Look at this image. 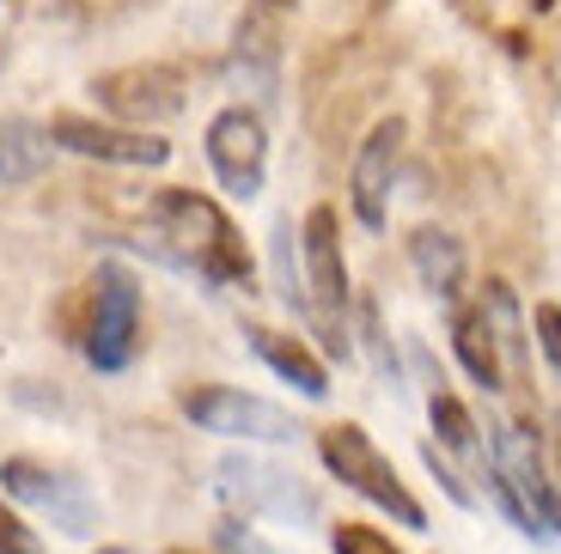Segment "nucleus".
I'll list each match as a JSON object with an SVG mask.
<instances>
[{"instance_id":"nucleus-1","label":"nucleus","mask_w":561,"mask_h":554,"mask_svg":"<svg viewBox=\"0 0 561 554\" xmlns=\"http://www.w3.org/2000/svg\"><path fill=\"white\" fill-rule=\"evenodd\" d=\"M147 220L159 232V256L178 268H196L214 287H251L256 263L244 250V232L226 220V208L202 189H159L147 201Z\"/></svg>"},{"instance_id":"nucleus-2","label":"nucleus","mask_w":561,"mask_h":554,"mask_svg":"<svg viewBox=\"0 0 561 554\" xmlns=\"http://www.w3.org/2000/svg\"><path fill=\"white\" fill-rule=\"evenodd\" d=\"M318 458L323 470L336 475L348 494H360L366 506H379L385 518H397L403 530H427V512H421V499L403 487V475H397V463L385 458L379 445H373V432L354 427V420H336V427L318 432Z\"/></svg>"},{"instance_id":"nucleus-3","label":"nucleus","mask_w":561,"mask_h":554,"mask_svg":"<svg viewBox=\"0 0 561 554\" xmlns=\"http://www.w3.org/2000/svg\"><path fill=\"white\" fill-rule=\"evenodd\" d=\"M299 268H306V299L318 311V335H323V354L348 360L354 342H348V256H342V220L336 208H311L306 226H299Z\"/></svg>"},{"instance_id":"nucleus-4","label":"nucleus","mask_w":561,"mask_h":554,"mask_svg":"<svg viewBox=\"0 0 561 554\" xmlns=\"http://www.w3.org/2000/svg\"><path fill=\"white\" fill-rule=\"evenodd\" d=\"M178 408L190 427L214 432V439H244V445H294L299 439L294 408L251 396L239 384H190V390H178Z\"/></svg>"},{"instance_id":"nucleus-5","label":"nucleus","mask_w":561,"mask_h":554,"mask_svg":"<svg viewBox=\"0 0 561 554\" xmlns=\"http://www.w3.org/2000/svg\"><path fill=\"white\" fill-rule=\"evenodd\" d=\"M0 499H19L31 512H43L61 536H92L99 530V499L85 494V482L61 463L43 458H7L0 463Z\"/></svg>"},{"instance_id":"nucleus-6","label":"nucleus","mask_w":561,"mask_h":554,"mask_svg":"<svg viewBox=\"0 0 561 554\" xmlns=\"http://www.w3.org/2000/svg\"><path fill=\"white\" fill-rule=\"evenodd\" d=\"M140 354V280L123 263H99L92 275V323H85V360L99 372H128Z\"/></svg>"},{"instance_id":"nucleus-7","label":"nucleus","mask_w":561,"mask_h":554,"mask_svg":"<svg viewBox=\"0 0 561 554\" xmlns=\"http://www.w3.org/2000/svg\"><path fill=\"white\" fill-rule=\"evenodd\" d=\"M92 97H99V111H111L123 128H147V135H153L159 123H171V116H183V104H190L183 73L159 68V61L99 73V80H92Z\"/></svg>"},{"instance_id":"nucleus-8","label":"nucleus","mask_w":561,"mask_h":554,"mask_svg":"<svg viewBox=\"0 0 561 554\" xmlns=\"http://www.w3.org/2000/svg\"><path fill=\"white\" fill-rule=\"evenodd\" d=\"M208 165L220 177V189L232 201H251L263 195V177H268V128L251 104H226L220 116L208 123Z\"/></svg>"},{"instance_id":"nucleus-9","label":"nucleus","mask_w":561,"mask_h":554,"mask_svg":"<svg viewBox=\"0 0 561 554\" xmlns=\"http://www.w3.org/2000/svg\"><path fill=\"white\" fill-rule=\"evenodd\" d=\"M49 147L80 153V159H104V165H147V171H159L171 159V140L147 135V128L99 123V116H80V111L49 116Z\"/></svg>"},{"instance_id":"nucleus-10","label":"nucleus","mask_w":561,"mask_h":554,"mask_svg":"<svg viewBox=\"0 0 561 554\" xmlns=\"http://www.w3.org/2000/svg\"><path fill=\"white\" fill-rule=\"evenodd\" d=\"M403 135H409L403 116H385V123L366 128L360 153H354L348 201L366 232H385V220H391V183H397V165H403Z\"/></svg>"},{"instance_id":"nucleus-11","label":"nucleus","mask_w":561,"mask_h":554,"mask_svg":"<svg viewBox=\"0 0 561 554\" xmlns=\"http://www.w3.org/2000/svg\"><path fill=\"white\" fill-rule=\"evenodd\" d=\"M220 487L239 499L244 512H268V518H318V494L299 487L294 470H275V463H256V458H226L220 463Z\"/></svg>"},{"instance_id":"nucleus-12","label":"nucleus","mask_w":561,"mask_h":554,"mask_svg":"<svg viewBox=\"0 0 561 554\" xmlns=\"http://www.w3.org/2000/svg\"><path fill=\"white\" fill-rule=\"evenodd\" d=\"M409 263H415L421 287L434 292L439 305H463V275H470V256H463V244L446 232V226H415L409 232Z\"/></svg>"},{"instance_id":"nucleus-13","label":"nucleus","mask_w":561,"mask_h":554,"mask_svg":"<svg viewBox=\"0 0 561 554\" xmlns=\"http://www.w3.org/2000/svg\"><path fill=\"white\" fill-rule=\"evenodd\" d=\"M244 335H251V354L280 378V384H294L306 402L330 396V372H323V360L311 354L306 342H299V335H280V330H268V323H251Z\"/></svg>"},{"instance_id":"nucleus-14","label":"nucleus","mask_w":561,"mask_h":554,"mask_svg":"<svg viewBox=\"0 0 561 554\" xmlns=\"http://www.w3.org/2000/svg\"><path fill=\"white\" fill-rule=\"evenodd\" d=\"M477 311H482V323H489L494 347H501V366H506L513 378H525V372H531V323H525L513 287H506V280H482Z\"/></svg>"},{"instance_id":"nucleus-15","label":"nucleus","mask_w":561,"mask_h":554,"mask_svg":"<svg viewBox=\"0 0 561 554\" xmlns=\"http://www.w3.org/2000/svg\"><path fill=\"white\" fill-rule=\"evenodd\" d=\"M451 354H458V366L470 378H477L482 390H501L506 384V366H501V347H494L489 323H482L477 305H451Z\"/></svg>"},{"instance_id":"nucleus-16","label":"nucleus","mask_w":561,"mask_h":554,"mask_svg":"<svg viewBox=\"0 0 561 554\" xmlns=\"http://www.w3.org/2000/svg\"><path fill=\"white\" fill-rule=\"evenodd\" d=\"M49 128L25 123V116H0V183H31L49 171Z\"/></svg>"},{"instance_id":"nucleus-17","label":"nucleus","mask_w":561,"mask_h":554,"mask_svg":"<svg viewBox=\"0 0 561 554\" xmlns=\"http://www.w3.org/2000/svg\"><path fill=\"white\" fill-rule=\"evenodd\" d=\"M427 420H434L439 445H446L451 458H482V439H477V415H470V408H463V402L451 396L446 384H439V390H427Z\"/></svg>"},{"instance_id":"nucleus-18","label":"nucleus","mask_w":561,"mask_h":554,"mask_svg":"<svg viewBox=\"0 0 561 554\" xmlns=\"http://www.w3.org/2000/svg\"><path fill=\"white\" fill-rule=\"evenodd\" d=\"M330 549L336 554H403L385 530L373 524H354V518H342V524H330Z\"/></svg>"},{"instance_id":"nucleus-19","label":"nucleus","mask_w":561,"mask_h":554,"mask_svg":"<svg viewBox=\"0 0 561 554\" xmlns=\"http://www.w3.org/2000/svg\"><path fill=\"white\" fill-rule=\"evenodd\" d=\"M531 335H537V347H543V360H549V372L561 378V305H537L531 311Z\"/></svg>"},{"instance_id":"nucleus-20","label":"nucleus","mask_w":561,"mask_h":554,"mask_svg":"<svg viewBox=\"0 0 561 554\" xmlns=\"http://www.w3.org/2000/svg\"><path fill=\"white\" fill-rule=\"evenodd\" d=\"M0 554H43V542H37V530L25 524V518L0 499Z\"/></svg>"},{"instance_id":"nucleus-21","label":"nucleus","mask_w":561,"mask_h":554,"mask_svg":"<svg viewBox=\"0 0 561 554\" xmlns=\"http://www.w3.org/2000/svg\"><path fill=\"white\" fill-rule=\"evenodd\" d=\"M421 463H427V470L439 475V487H446V499H451V506H477V494H470V487L458 482V470H451V463L439 458V445H421Z\"/></svg>"},{"instance_id":"nucleus-22","label":"nucleus","mask_w":561,"mask_h":554,"mask_svg":"<svg viewBox=\"0 0 561 554\" xmlns=\"http://www.w3.org/2000/svg\"><path fill=\"white\" fill-rule=\"evenodd\" d=\"M214 542H220V554H275V549H263L244 524H220V530H214Z\"/></svg>"},{"instance_id":"nucleus-23","label":"nucleus","mask_w":561,"mask_h":554,"mask_svg":"<svg viewBox=\"0 0 561 554\" xmlns=\"http://www.w3.org/2000/svg\"><path fill=\"white\" fill-rule=\"evenodd\" d=\"M543 524H549V536L561 542V494H556V487L543 494Z\"/></svg>"},{"instance_id":"nucleus-24","label":"nucleus","mask_w":561,"mask_h":554,"mask_svg":"<svg viewBox=\"0 0 561 554\" xmlns=\"http://www.w3.org/2000/svg\"><path fill=\"white\" fill-rule=\"evenodd\" d=\"M99 554H140V549H123V542H104Z\"/></svg>"},{"instance_id":"nucleus-25","label":"nucleus","mask_w":561,"mask_h":554,"mask_svg":"<svg viewBox=\"0 0 561 554\" xmlns=\"http://www.w3.org/2000/svg\"><path fill=\"white\" fill-rule=\"evenodd\" d=\"M165 554H190V549H165Z\"/></svg>"}]
</instances>
